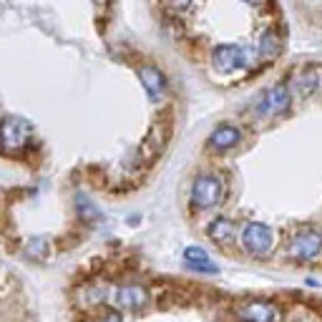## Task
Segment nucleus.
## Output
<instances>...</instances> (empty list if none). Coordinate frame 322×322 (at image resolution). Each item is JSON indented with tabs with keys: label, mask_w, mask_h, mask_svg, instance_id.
Instances as JSON below:
<instances>
[{
	"label": "nucleus",
	"mask_w": 322,
	"mask_h": 322,
	"mask_svg": "<svg viewBox=\"0 0 322 322\" xmlns=\"http://www.w3.org/2000/svg\"><path fill=\"white\" fill-rule=\"evenodd\" d=\"M184 259L189 262V267H194V269L217 272V267H214V264H209V257H206V252H204V249H199V247H189V249L184 252Z\"/></svg>",
	"instance_id": "14"
},
{
	"label": "nucleus",
	"mask_w": 322,
	"mask_h": 322,
	"mask_svg": "<svg viewBox=\"0 0 322 322\" xmlns=\"http://www.w3.org/2000/svg\"><path fill=\"white\" fill-rule=\"evenodd\" d=\"M320 252H322V234L317 229H312V227L300 229L287 244V257L292 262H310Z\"/></svg>",
	"instance_id": "3"
},
{
	"label": "nucleus",
	"mask_w": 322,
	"mask_h": 322,
	"mask_svg": "<svg viewBox=\"0 0 322 322\" xmlns=\"http://www.w3.org/2000/svg\"><path fill=\"white\" fill-rule=\"evenodd\" d=\"M287 109H290V91H287L282 83L272 86V88L264 93L262 103H259V111H264V114H269V116H279V114H284Z\"/></svg>",
	"instance_id": "8"
},
{
	"label": "nucleus",
	"mask_w": 322,
	"mask_h": 322,
	"mask_svg": "<svg viewBox=\"0 0 322 322\" xmlns=\"http://www.w3.org/2000/svg\"><path fill=\"white\" fill-rule=\"evenodd\" d=\"M93 322H124V317H121V312L119 310H103V312H98L96 317H93Z\"/></svg>",
	"instance_id": "17"
},
{
	"label": "nucleus",
	"mask_w": 322,
	"mask_h": 322,
	"mask_svg": "<svg viewBox=\"0 0 322 322\" xmlns=\"http://www.w3.org/2000/svg\"><path fill=\"white\" fill-rule=\"evenodd\" d=\"M242 242L252 257H267L274 247V232L262 222H249L244 234H242Z\"/></svg>",
	"instance_id": "5"
},
{
	"label": "nucleus",
	"mask_w": 322,
	"mask_h": 322,
	"mask_svg": "<svg viewBox=\"0 0 322 322\" xmlns=\"http://www.w3.org/2000/svg\"><path fill=\"white\" fill-rule=\"evenodd\" d=\"M320 78H322V73L317 70V68H307V70H302V73L297 76V81H295V93L302 96V98H307L310 93L317 91Z\"/></svg>",
	"instance_id": "12"
},
{
	"label": "nucleus",
	"mask_w": 322,
	"mask_h": 322,
	"mask_svg": "<svg viewBox=\"0 0 322 322\" xmlns=\"http://www.w3.org/2000/svg\"><path fill=\"white\" fill-rule=\"evenodd\" d=\"M78 214H81V219L83 222H88V224H93V222H98L101 219V211L88 201V199H81L78 201Z\"/></svg>",
	"instance_id": "16"
},
{
	"label": "nucleus",
	"mask_w": 322,
	"mask_h": 322,
	"mask_svg": "<svg viewBox=\"0 0 322 322\" xmlns=\"http://www.w3.org/2000/svg\"><path fill=\"white\" fill-rule=\"evenodd\" d=\"M239 141H242V133H239V129H237V126L224 124V126H219V129L209 136V149H211V151L224 154V151L234 149Z\"/></svg>",
	"instance_id": "10"
},
{
	"label": "nucleus",
	"mask_w": 322,
	"mask_h": 322,
	"mask_svg": "<svg viewBox=\"0 0 322 322\" xmlns=\"http://www.w3.org/2000/svg\"><path fill=\"white\" fill-rule=\"evenodd\" d=\"M23 255H25L28 259H33V262H41V259L48 257V242H46V239L33 237V239H28V242H25Z\"/></svg>",
	"instance_id": "15"
},
{
	"label": "nucleus",
	"mask_w": 322,
	"mask_h": 322,
	"mask_svg": "<svg viewBox=\"0 0 322 322\" xmlns=\"http://www.w3.org/2000/svg\"><path fill=\"white\" fill-rule=\"evenodd\" d=\"M33 136V126L23 116H5L0 121V149L8 154H18L28 146Z\"/></svg>",
	"instance_id": "1"
},
{
	"label": "nucleus",
	"mask_w": 322,
	"mask_h": 322,
	"mask_svg": "<svg viewBox=\"0 0 322 322\" xmlns=\"http://www.w3.org/2000/svg\"><path fill=\"white\" fill-rule=\"evenodd\" d=\"M166 138V131L161 126V121H156L151 131L146 133V138L141 141V149H138V159H144V161H151V159H156L159 154H161V149H164V141Z\"/></svg>",
	"instance_id": "9"
},
{
	"label": "nucleus",
	"mask_w": 322,
	"mask_h": 322,
	"mask_svg": "<svg viewBox=\"0 0 322 322\" xmlns=\"http://www.w3.org/2000/svg\"><path fill=\"white\" fill-rule=\"evenodd\" d=\"M192 3L194 0H166V5H169L174 13H184V10H189Z\"/></svg>",
	"instance_id": "18"
},
{
	"label": "nucleus",
	"mask_w": 322,
	"mask_h": 322,
	"mask_svg": "<svg viewBox=\"0 0 322 322\" xmlns=\"http://www.w3.org/2000/svg\"><path fill=\"white\" fill-rule=\"evenodd\" d=\"M252 63V53L242 46H234V43H224V46H217L211 51V68L222 76H232L242 68Z\"/></svg>",
	"instance_id": "2"
},
{
	"label": "nucleus",
	"mask_w": 322,
	"mask_h": 322,
	"mask_svg": "<svg viewBox=\"0 0 322 322\" xmlns=\"http://www.w3.org/2000/svg\"><path fill=\"white\" fill-rule=\"evenodd\" d=\"M247 5H252V8H262L264 5V0H244Z\"/></svg>",
	"instance_id": "19"
},
{
	"label": "nucleus",
	"mask_w": 322,
	"mask_h": 322,
	"mask_svg": "<svg viewBox=\"0 0 322 322\" xmlns=\"http://www.w3.org/2000/svg\"><path fill=\"white\" fill-rule=\"evenodd\" d=\"M282 46H284V41H282V33H279V30H274V28L264 30L262 38H259V43H257L259 58H264V61H274V58L282 53Z\"/></svg>",
	"instance_id": "11"
},
{
	"label": "nucleus",
	"mask_w": 322,
	"mask_h": 322,
	"mask_svg": "<svg viewBox=\"0 0 322 322\" xmlns=\"http://www.w3.org/2000/svg\"><path fill=\"white\" fill-rule=\"evenodd\" d=\"M237 317L244 322H274L277 320V307H274V302H264V300L244 302L237 307Z\"/></svg>",
	"instance_id": "6"
},
{
	"label": "nucleus",
	"mask_w": 322,
	"mask_h": 322,
	"mask_svg": "<svg viewBox=\"0 0 322 322\" xmlns=\"http://www.w3.org/2000/svg\"><path fill=\"white\" fill-rule=\"evenodd\" d=\"M138 78H141V86L146 88L149 98L151 101H161L164 91H166V78L164 73L156 68V65H141L138 68Z\"/></svg>",
	"instance_id": "7"
},
{
	"label": "nucleus",
	"mask_w": 322,
	"mask_h": 322,
	"mask_svg": "<svg viewBox=\"0 0 322 322\" xmlns=\"http://www.w3.org/2000/svg\"><path fill=\"white\" fill-rule=\"evenodd\" d=\"M206 234H209V239H214L217 244H222V242H232V239H234V222L219 217V219H214V222L209 224Z\"/></svg>",
	"instance_id": "13"
},
{
	"label": "nucleus",
	"mask_w": 322,
	"mask_h": 322,
	"mask_svg": "<svg viewBox=\"0 0 322 322\" xmlns=\"http://www.w3.org/2000/svg\"><path fill=\"white\" fill-rule=\"evenodd\" d=\"M222 196H224V184H222L219 176L206 174V176H199L194 182L192 187L194 209H211V206H217L222 201Z\"/></svg>",
	"instance_id": "4"
}]
</instances>
